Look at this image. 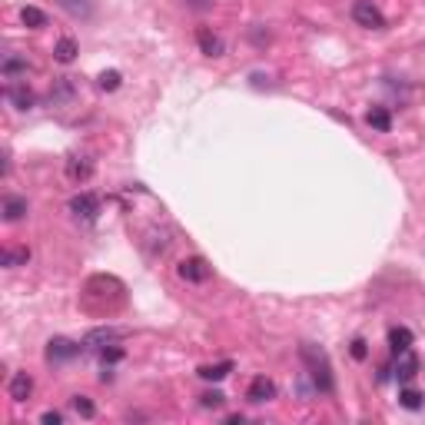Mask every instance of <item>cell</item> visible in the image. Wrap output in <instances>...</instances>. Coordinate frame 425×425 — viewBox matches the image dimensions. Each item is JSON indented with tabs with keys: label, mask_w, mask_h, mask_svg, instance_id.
Segmentation results:
<instances>
[{
	"label": "cell",
	"mask_w": 425,
	"mask_h": 425,
	"mask_svg": "<svg viewBox=\"0 0 425 425\" xmlns=\"http://www.w3.org/2000/svg\"><path fill=\"white\" fill-rule=\"evenodd\" d=\"M302 359H306V365H309V376L316 379V385L322 389V392H329L332 389V372H329V359H326V352L319 349V345H302Z\"/></svg>",
	"instance_id": "cell-1"
},
{
	"label": "cell",
	"mask_w": 425,
	"mask_h": 425,
	"mask_svg": "<svg viewBox=\"0 0 425 425\" xmlns=\"http://www.w3.org/2000/svg\"><path fill=\"white\" fill-rule=\"evenodd\" d=\"M352 21L359 23V27H369V30H382L385 27L382 10H379L372 0H356V3H352Z\"/></svg>",
	"instance_id": "cell-2"
},
{
	"label": "cell",
	"mask_w": 425,
	"mask_h": 425,
	"mask_svg": "<svg viewBox=\"0 0 425 425\" xmlns=\"http://www.w3.org/2000/svg\"><path fill=\"white\" fill-rule=\"evenodd\" d=\"M130 329H120V326H97V329H90L84 336V345L90 349H104V345H113V342L127 339Z\"/></svg>",
	"instance_id": "cell-3"
},
{
	"label": "cell",
	"mask_w": 425,
	"mask_h": 425,
	"mask_svg": "<svg viewBox=\"0 0 425 425\" xmlns=\"http://www.w3.org/2000/svg\"><path fill=\"white\" fill-rule=\"evenodd\" d=\"M70 212H73L77 219H84V223H93V219L100 216V199H97L93 193H77V196L70 199Z\"/></svg>",
	"instance_id": "cell-4"
},
{
	"label": "cell",
	"mask_w": 425,
	"mask_h": 425,
	"mask_svg": "<svg viewBox=\"0 0 425 425\" xmlns=\"http://www.w3.org/2000/svg\"><path fill=\"white\" fill-rule=\"evenodd\" d=\"M176 276L186 279V282H206V279H210V266H206V259L190 256V259H183V263L176 266Z\"/></svg>",
	"instance_id": "cell-5"
},
{
	"label": "cell",
	"mask_w": 425,
	"mask_h": 425,
	"mask_svg": "<svg viewBox=\"0 0 425 425\" xmlns=\"http://www.w3.org/2000/svg\"><path fill=\"white\" fill-rule=\"evenodd\" d=\"M276 396V382L273 379H266V376H256L253 382H250V389H246V399L256 405H263V402H269Z\"/></svg>",
	"instance_id": "cell-6"
},
{
	"label": "cell",
	"mask_w": 425,
	"mask_h": 425,
	"mask_svg": "<svg viewBox=\"0 0 425 425\" xmlns=\"http://www.w3.org/2000/svg\"><path fill=\"white\" fill-rule=\"evenodd\" d=\"M77 352H80V345L70 342V339H50L47 342V359L50 362H66V359H73Z\"/></svg>",
	"instance_id": "cell-7"
},
{
	"label": "cell",
	"mask_w": 425,
	"mask_h": 425,
	"mask_svg": "<svg viewBox=\"0 0 425 425\" xmlns=\"http://www.w3.org/2000/svg\"><path fill=\"white\" fill-rule=\"evenodd\" d=\"M64 173H66V180H70V183H86V180H90V173H93V163L84 160V156H70V160H66V167H64Z\"/></svg>",
	"instance_id": "cell-8"
},
{
	"label": "cell",
	"mask_w": 425,
	"mask_h": 425,
	"mask_svg": "<svg viewBox=\"0 0 425 425\" xmlns=\"http://www.w3.org/2000/svg\"><path fill=\"white\" fill-rule=\"evenodd\" d=\"M7 100L17 106V110H30V106H34V90L23 84V80L21 84H10L7 86Z\"/></svg>",
	"instance_id": "cell-9"
},
{
	"label": "cell",
	"mask_w": 425,
	"mask_h": 425,
	"mask_svg": "<svg viewBox=\"0 0 425 425\" xmlns=\"http://www.w3.org/2000/svg\"><path fill=\"white\" fill-rule=\"evenodd\" d=\"M196 43H199V50H203L206 57H223V40H219L212 30H206V27L196 30Z\"/></svg>",
	"instance_id": "cell-10"
},
{
	"label": "cell",
	"mask_w": 425,
	"mask_h": 425,
	"mask_svg": "<svg viewBox=\"0 0 425 425\" xmlns=\"http://www.w3.org/2000/svg\"><path fill=\"white\" fill-rule=\"evenodd\" d=\"M30 392H34V379H30L27 372H17V376L10 379V399H14V402H27Z\"/></svg>",
	"instance_id": "cell-11"
},
{
	"label": "cell",
	"mask_w": 425,
	"mask_h": 425,
	"mask_svg": "<svg viewBox=\"0 0 425 425\" xmlns=\"http://www.w3.org/2000/svg\"><path fill=\"white\" fill-rule=\"evenodd\" d=\"M415 369H419L415 356H412L409 349L399 352V362H396V379H399V382H412V379H415Z\"/></svg>",
	"instance_id": "cell-12"
},
{
	"label": "cell",
	"mask_w": 425,
	"mask_h": 425,
	"mask_svg": "<svg viewBox=\"0 0 425 425\" xmlns=\"http://www.w3.org/2000/svg\"><path fill=\"white\" fill-rule=\"evenodd\" d=\"M365 123L372 130H379V133H389V130H392V117H389L385 106H372V110L365 113Z\"/></svg>",
	"instance_id": "cell-13"
},
{
	"label": "cell",
	"mask_w": 425,
	"mask_h": 425,
	"mask_svg": "<svg viewBox=\"0 0 425 425\" xmlns=\"http://www.w3.org/2000/svg\"><path fill=\"white\" fill-rule=\"evenodd\" d=\"M23 212H27V199L23 196H3V219L7 223L23 219Z\"/></svg>",
	"instance_id": "cell-14"
},
{
	"label": "cell",
	"mask_w": 425,
	"mask_h": 425,
	"mask_svg": "<svg viewBox=\"0 0 425 425\" xmlns=\"http://www.w3.org/2000/svg\"><path fill=\"white\" fill-rule=\"evenodd\" d=\"M77 53H80V50H77V40H73V37H60L57 47H53V57H57L60 64H73Z\"/></svg>",
	"instance_id": "cell-15"
},
{
	"label": "cell",
	"mask_w": 425,
	"mask_h": 425,
	"mask_svg": "<svg viewBox=\"0 0 425 425\" xmlns=\"http://www.w3.org/2000/svg\"><path fill=\"white\" fill-rule=\"evenodd\" d=\"M389 345H392V352L399 356L405 349H412V332L405 329V326H396V329H389Z\"/></svg>",
	"instance_id": "cell-16"
},
{
	"label": "cell",
	"mask_w": 425,
	"mask_h": 425,
	"mask_svg": "<svg viewBox=\"0 0 425 425\" xmlns=\"http://www.w3.org/2000/svg\"><path fill=\"white\" fill-rule=\"evenodd\" d=\"M233 372V362H216V365H199V376L206 379V382H219V379H226Z\"/></svg>",
	"instance_id": "cell-17"
},
{
	"label": "cell",
	"mask_w": 425,
	"mask_h": 425,
	"mask_svg": "<svg viewBox=\"0 0 425 425\" xmlns=\"http://www.w3.org/2000/svg\"><path fill=\"white\" fill-rule=\"evenodd\" d=\"M70 97H73L70 77H57V84L50 86V104H60V100H70Z\"/></svg>",
	"instance_id": "cell-18"
},
{
	"label": "cell",
	"mask_w": 425,
	"mask_h": 425,
	"mask_svg": "<svg viewBox=\"0 0 425 425\" xmlns=\"http://www.w3.org/2000/svg\"><path fill=\"white\" fill-rule=\"evenodd\" d=\"M21 21H23V27L37 30V27H43V23H47V14H43L40 7H23V10H21Z\"/></svg>",
	"instance_id": "cell-19"
},
{
	"label": "cell",
	"mask_w": 425,
	"mask_h": 425,
	"mask_svg": "<svg viewBox=\"0 0 425 425\" xmlns=\"http://www.w3.org/2000/svg\"><path fill=\"white\" fill-rule=\"evenodd\" d=\"M60 7H64L70 17H90V0H60Z\"/></svg>",
	"instance_id": "cell-20"
},
{
	"label": "cell",
	"mask_w": 425,
	"mask_h": 425,
	"mask_svg": "<svg viewBox=\"0 0 425 425\" xmlns=\"http://www.w3.org/2000/svg\"><path fill=\"white\" fill-rule=\"evenodd\" d=\"M27 259H30V250H23L21 246V250H7L0 263H3L7 269H14V266H27Z\"/></svg>",
	"instance_id": "cell-21"
},
{
	"label": "cell",
	"mask_w": 425,
	"mask_h": 425,
	"mask_svg": "<svg viewBox=\"0 0 425 425\" xmlns=\"http://www.w3.org/2000/svg\"><path fill=\"white\" fill-rule=\"evenodd\" d=\"M120 80H123V77H120V70H104V73L97 77V86H100V90H117Z\"/></svg>",
	"instance_id": "cell-22"
},
{
	"label": "cell",
	"mask_w": 425,
	"mask_h": 425,
	"mask_svg": "<svg viewBox=\"0 0 425 425\" xmlns=\"http://www.w3.org/2000/svg\"><path fill=\"white\" fill-rule=\"evenodd\" d=\"M0 70H3V77H14V73H27V60H23V57H7Z\"/></svg>",
	"instance_id": "cell-23"
},
{
	"label": "cell",
	"mask_w": 425,
	"mask_h": 425,
	"mask_svg": "<svg viewBox=\"0 0 425 425\" xmlns=\"http://www.w3.org/2000/svg\"><path fill=\"white\" fill-rule=\"evenodd\" d=\"M73 409H77V415H84V419H93V415H97V409H93V402H90L86 396H73Z\"/></svg>",
	"instance_id": "cell-24"
},
{
	"label": "cell",
	"mask_w": 425,
	"mask_h": 425,
	"mask_svg": "<svg viewBox=\"0 0 425 425\" xmlns=\"http://www.w3.org/2000/svg\"><path fill=\"white\" fill-rule=\"evenodd\" d=\"M100 359H104V365H113V362L123 359V349H120L117 342H113V345H104V349H100Z\"/></svg>",
	"instance_id": "cell-25"
},
{
	"label": "cell",
	"mask_w": 425,
	"mask_h": 425,
	"mask_svg": "<svg viewBox=\"0 0 425 425\" xmlns=\"http://www.w3.org/2000/svg\"><path fill=\"white\" fill-rule=\"evenodd\" d=\"M223 402H226L223 392H203V396H199V405H203V409H223Z\"/></svg>",
	"instance_id": "cell-26"
},
{
	"label": "cell",
	"mask_w": 425,
	"mask_h": 425,
	"mask_svg": "<svg viewBox=\"0 0 425 425\" xmlns=\"http://www.w3.org/2000/svg\"><path fill=\"white\" fill-rule=\"evenodd\" d=\"M399 402H402L405 409H419V405H422V396H419L415 389H405L402 396H399Z\"/></svg>",
	"instance_id": "cell-27"
},
{
	"label": "cell",
	"mask_w": 425,
	"mask_h": 425,
	"mask_svg": "<svg viewBox=\"0 0 425 425\" xmlns=\"http://www.w3.org/2000/svg\"><path fill=\"white\" fill-rule=\"evenodd\" d=\"M365 356H369V349H365V342H362V339H356V342H352V359H365Z\"/></svg>",
	"instance_id": "cell-28"
},
{
	"label": "cell",
	"mask_w": 425,
	"mask_h": 425,
	"mask_svg": "<svg viewBox=\"0 0 425 425\" xmlns=\"http://www.w3.org/2000/svg\"><path fill=\"white\" fill-rule=\"evenodd\" d=\"M40 422L43 425H60V422H64V415H60V412H43Z\"/></svg>",
	"instance_id": "cell-29"
},
{
	"label": "cell",
	"mask_w": 425,
	"mask_h": 425,
	"mask_svg": "<svg viewBox=\"0 0 425 425\" xmlns=\"http://www.w3.org/2000/svg\"><path fill=\"white\" fill-rule=\"evenodd\" d=\"M196 3H199V7H203V0H196Z\"/></svg>",
	"instance_id": "cell-30"
}]
</instances>
